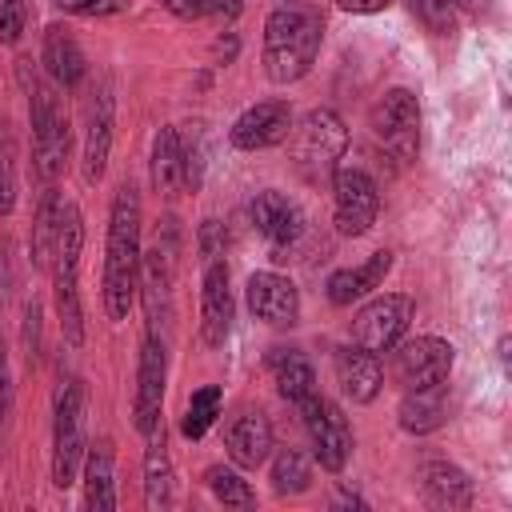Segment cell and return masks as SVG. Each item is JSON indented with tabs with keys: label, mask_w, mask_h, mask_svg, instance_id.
Here are the masks:
<instances>
[{
	"label": "cell",
	"mask_w": 512,
	"mask_h": 512,
	"mask_svg": "<svg viewBox=\"0 0 512 512\" xmlns=\"http://www.w3.org/2000/svg\"><path fill=\"white\" fill-rule=\"evenodd\" d=\"M140 288V192L136 184H120L108 212V244H104V312L108 320H124L136 304Z\"/></svg>",
	"instance_id": "obj_1"
},
{
	"label": "cell",
	"mask_w": 512,
	"mask_h": 512,
	"mask_svg": "<svg viewBox=\"0 0 512 512\" xmlns=\"http://www.w3.org/2000/svg\"><path fill=\"white\" fill-rule=\"evenodd\" d=\"M324 44V20L312 4L288 0L264 20V72L272 84H296L312 72Z\"/></svg>",
	"instance_id": "obj_2"
},
{
	"label": "cell",
	"mask_w": 512,
	"mask_h": 512,
	"mask_svg": "<svg viewBox=\"0 0 512 512\" xmlns=\"http://www.w3.org/2000/svg\"><path fill=\"white\" fill-rule=\"evenodd\" d=\"M80 248H84V220L80 208L72 200H64V216H60V240L52 252V292H56V316H60V332L72 348L84 344V308H80Z\"/></svg>",
	"instance_id": "obj_3"
},
{
	"label": "cell",
	"mask_w": 512,
	"mask_h": 512,
	"mask_svg": "<svg viewBox=\"0 0 512 512\" xmlns=\"http://www.w3.org/2000/svg\"><path fill=\"white\" fill-rule=\"evenodd\" d=\"M20 80L28 88V116H32V148H36V172L40 180H56L64 172L68 160V116L60 108V100L52 96V88L44 80H36V72L28 76V64H20Z\"/></svg>",
	"instance_id": "obj_4"
},
{
	"label": "cell",
	"mask_w": 512,
	"mask_h": 512,
	"mask_svg": "<svg viewBox=\"0 0 512 512\" xmlns=\"http://www.w3.org/2000/svg\"><path fill=\"white\" fill-rule=\"evenodd\" d=\"M288 148H292L296 172L304 180H320V176L336 172V160L348 148V128L332 108H312L292 124Z\"/></svg>",
	"instance_id": "obj_5"
},
{
	"label": "cell",
	"mask_w": 512,
	"mask_h": 512,
	"mask_svg": "<svg viewBox=\"0 0 512 512\" xmlns=\"http://www.w3.org/2000/svg\"><path fill=\"white\" fill-rule=\"evenodd\" d=\"M80 464H84V384L72 380L56 396V420H52V484L56 488L76 484Z\"/></svg>",
	"instance_id": "obj_6"
},
{
	"label": "cell",
	"mask_w": 512,
	"mask_h": 512,
	"mask_svg": "<svg viewBox=\"0 0 512 512\" xmlns=\"http://www.w3.org/2000/svg\"><path fill=\"white\" fill-rule=\"evenodd\" d=\"M388 352H392L388 372H392V380H396L404 392L448 380L452 360H456L452 344H448V340H440V336H412V340H396Z\"/></svg>",
	"instance_id": "obj_7"
},
{
	"label": "cell",
	"mask_w": 512,
	"mask_h": 512,
	"mask_svg": "<svg viewBox=\"0 0 512 512\" xmlns=\"http://www.w3.org/2000/svg\"><path fill=\"white\" fill-rule=\"evenodd\" d=\"M380 188L364 168H336L332 172V224L340 236H364L376 224Z\"/></svg>",
	"instance_id": "obj_8"
},
{
	"label": "cell",
	"mask_w": 512,
	"mask_h": 512,
	"mask_svg": "<svg viewBox=\"0 0 512 512\" xmlns=\"http://www.w3.org/2000/svg\"><path fill=\"white\" fill-rule=\"evenodd\" d=\"M412 316H416L412 296H404V292L372 296V300L356 312V320H352V340H356L360 348H368V352L380 356V352H388L396 340H404Z\"/></svg>",
	"instance_id": "obj_9"
},
{
	"label": "cell",
	"mask_w": 512,
	"mask_h": 512,
	"mask_svg": "<svg viewBox=\"0 0 512 512\" xmlns=\"http://www.w3.org/2000/svg\"><path fill=\"white\" fill-rule=\"evenodd\" d=\"M300 416H304V432L312 440V456L320 460L324 472H340L352 456V428H348V416L324 400V396H308L300 400Z\"/></svg>",
	"instance_id": "obj_10"
},
{
	"label": "cell",
	"mask_w": 512,
	"mask_h": 512,
	"mask_svg": "<svg viewBox=\"0 0 512 512\" xmlns=\"http://www.w3.org/2000/svg\"><path fill=\"white\" fill-rule=\"evenodd\" d=\"M372 128L396 160H416V152H420V100L408 88H388L372 108Z\"/></svg>",
	"instance_id": "obj_11"
},
{
	"label": "cell",
	"mask_w": 512,
	"mask_h": 512,
	"mask_svg": "<svg viewBox=\"0 0 512 512\" xmlns=\"http://www.w3.org/2000/svg\"><path fill=\"white\" fill-rule=\"evenodd\" d=\"M288 132H292V112H288V104H284V100H260V104L244 108V112L232 120L228 140H232V148H240V152H264V148L284 144Z\"/></svg>",
	"instance_id": "obj_12"
},
{
	"label": "cell",
	"mask_w": 512,
	"mask_h": 512,
	"mask_svg": "<svg viewBox=\"0 0 512 512\" xmlns=\"http://www.w3.org/2000/svg\"><path fill=\"white\" fill-rule=\"evenodd\" d=\"M164 224L168 228L156 232L152 248L140 252V288H144V304H148L152 320L168 316L172 280H176V228H172V220H164Z\"/></svg>",
	"instance_id": "obj_13"
},
{
	"label": "cell",
	"mask_w": 512,
	"mask_h": 512,
	"mask_svg": "<svg viewBox=\"0 0 512 512\" xmlns=\"http://www.w3.org/2000/svg\"><path fill=\"white\" fill-rule=\"evenodd\" d=\"M164 380H168V352L164 340L156 332H148L144 348H140V368H136V428L148 436L160 424V408H164Z\"/></svg>",
	"instance_id": "obj_14"
},
{
	"label": "cell",
	"mask_w": 512,
	"mask_h": 512,
	"mask_svg": "<svg viewBox=\"0 0 512 512\" xmlns=\"http://www.w3.org/2000/svg\"><path fill=\"white\" fill-rule=\"evenodd\" d=\"M244 296H248L252 316L272 328H292L300 320V292L280 272H252L244 284Z\"/></svg>",
	"instance_id": "obj_15"
},
{
	"label": "cell",
	"mask_w": 512,
	"mask_h": 512,
	"mask_svg": "<svg viewBox=\"0 0 512 512\" xmlns=\"http://www.w3.org/2000/svg\"><path fill=\"white\" fill-rule=\"evenodd\" d=\"M232 328V288H228V264L208 260L200 280V336L208 348H220Z\"/></svg>",
	"instance_id": "obj_16"
},
{
	"label": "cell",
	"mask_w": 512,
	"mask_h": 512,
	"mask_svg": "<svg viewBox=\"0 0 512 512\" xmlns=\"http://www.w3.org/2000/svg\"><path fill=\"white\" fill-rule=\"evenodd\" d=\"M332 372H336V384L340 392L352 400V404H372L384 388V368H380V356L360 348V344H348V348H336L332 356Z\"/></svg>",
	"instance_id": "obj_17"
},
{
	"label": "cell",
	"mask_w": 512,
	"mask_h": 512,
	"mask_svg": "<svg viewBox=\"0 0 512 512\" xmlns=\"http://www.w3.org/2000/svg\"><path fill=\"white\" fill-rule=\"evenodd\" d=\"M248 216H252V224H256V232L272 244V248H292L296 240H300V232H304V216H300V208L284 196V192H256V200L248 204Z\"/></svg>",
	"instance_id": "obj_18"
},
{
	"label": "cell",
	"mask_w": 512,
	"mask_h": 512,
	"mask_svg": "<svg viewBox=\"0 0 512 512\" xmlns=\"http://www.w3.org/2000/svg\"><path fill=\"white\" fill-rule=\"evenodd\" d=\"M224 448H228V460L236 468H260L272 456V424H268V416L260 408H244L228 424Z\"/></svg>",
	"instance_id": "obj_19"
},
{
	"label": "cell",
	"mask_w": 512,
	"mask_h": 512,
	"mask_svg": "<svg viewBox=\"0 0 512 512\" xmlns=\"http://www.w3.org/2000/svg\"><path fill=\"white\" fill-rule=\"evenodd\" d=\"M388 272H392V252H388V248L372 252L368 260H360V264H352V268H336V272L328 276V284H324V288H328V300H332L336 308H348V304L372 296V292L384 284Z\"/></svg>",
	"instance_id": "obj_20"
},
{
	"label": "cell",
	"mask_w": 512,
	"mask_h": 512,
	"mask_svg": "<svg viewBox=\"0 0 512 512\" xmlns=\"http://www.w3.org/2000/svg\"><path fill=\"white\" fill-rule=\"evenodd\" d=\"M420 492L432 508H468L472 504V480L464 468L448 460H428L420 468Z\"/></svg>",
	"instance_id": "obj_21"
},
{
	"label": "cell",
	"mask_w": 512,
	"mask_h": 512,
	"mask_svg": "<svg viewBox=\"0 0 512 512\" xmlns=\"http://www.w3.org/2000/svg\"><path fill=\"white\" fill-rule=\"evenodd\" d=\"M448 420V384H428V388H412L400 400V428L404 432H432Z\"/></svg>",
	"instance_id": "obj_22"
},
{
	"label": "cell",
	"mask_w": 512,
	"mask_h": 512,
	"mask_svg": "<svg viewBox=\"0 0 512 512\" xmlns=\"http://www.w3.org/2000/svg\"><path fill=\"white\" fill-rule=\"evenodd\" d=\"M268 368H272L276 392L288 404H300V400H308L316 392V372H312V364H308L304 352H296V348H272Z\"/></svg>",
	"instance_id": "obj_23"
},
{
	"label": "cell",
	"mask_w": 512,
	"mask_h": 512,
	"mask_svg": "<svg viewBox=\"0 0 512 512\" xmlns=\"http://www.w3.org/2000/svg\"><path fill=\"white\" fill-rule=\"evenodd\" d=\"M168 504H172V460L160 420L148 432V452H144V508H168Z\"/></svg>",
	"instance_id": "obj_24"
},
{
	"label": "cell",
	"mask_w": 512,
	"mask_h": 512,
	"mask_svg": "<svg viewBox=\"0 0 512 512\" xmlns=\"http://www.w3.org/2000/svg\"><path fill=\"white\" fill-rule=\"evenodd\" d=\"M84 504L92 512H112L116 508V480H112V444L96 440L84 452Z\"/></svg>",
	"instance_id": "obj_25"
},
{
	"label": "cell",
	"mask_w": 512,
	"mask_h": 512,
	"mask_svg": "<svg viewBox=\"0 0 512 512\" xmlns=\"http://www.w3.org/2000/svg\"><path fill=\"white\" fill-rule=\"evenodd\" d=\"M40 60H44V72H48L60 88H72V84H80V76H84V52H80V44L68 36V28H60V24H52V28L44 32V52H40Z\"/></svg>",
	"instance_id": "obj_26"
},
{
	"label": "cell",
	"mask_w": 512,
	"mask_h": 512,
	"mask_svg": "<svg viewBox=\"0 0 512 512\" xmlns=\"http://www.w3.org/2000/svg\"><path fill=\"white\" fill-rule=\"evenodd\" d=\"M108 152H112V96L100 92L88 116V136H84V180L88 184H100L108 168Z\"/></svg>",
	"instance_id": "obj_27"
},
{
	"label": "cell",
	"mask_w": 512,
	"mask_h": 512,
	"mask_svg": "<svg viewBox=\"0 0 512 512\" xmlns=\"http://www.w3.org/2000/svg\"><path fill=\"white\" fill-rule=\"evenodd\" d=\"M60 216H64V200H60V192L48 188L36 204V224H32V264L36 268L52 264V252L60 240Z\"/></svg>",
	"instance_id": "obj_28"
},
{
	"label": "cell",
	"mask_w": 512,
	"mask_h": 512,
	"mask_svg": "<svg viewBox=\"0 0 512 512\" xmlns=\"http://www.w3.org/2000/svg\"><path fill=\"white\" fill-rule=\"evenodd\" d=\"M152 184L160 192H176L184 184V160H180V132L160 128L152 140Z\"/></svg>",
	"instance_id": "obj_29"
},
{
	"label": "cell",
	"mask_w": 512,
	"mask_h": 512,
	"mask_svg": "<svg viewBox=\"0 0 512 512\" xmlns=\"http://www.w3.org/2000/svg\"><path fill=\"white\" fill-rule=\"evenodd\" d=\"M272 488L280 496H300L312 488V464L304 460V452L296 448H280L272 456Z\"/></svg>",
	"instance_id": "obj_30"
},
{
	"label": "cell",
	"mask_w": 512,
	"mask_h": 512,
	"mask_svg": "<svg viewBox=\"0 0 512 512\" xmlns=\"http://www.w3.org/2000/svg\"><path fill=\"white\" fill-rule=\"evenodd\" d=\"M216 416H220V388L216 384H204V388L192 392V400L184 408V420H180V432L188 440H200L216 424Z\"/></svg>",
	"instance_id": "obj_31"
},
{
	"label": "cell",
	"mask_w": 512,
	"mask_h": 512,
	"mask_svg": "<svg viewBox=\"0 0 512 512\" xmlns=\"http://www.w3.org/2000/svg\"><path fill=\"white\" fill-rule=\"evenodd\" d=\"M204 480H208V492H212L220 504H228V508H252V504H256L252 484H248V480H244L236 468L212 464V468L204 472Z\"/></svg>",
	"instance_id": "obj_32"
},
{
	"label": "cell",
	"mask_w": 512,
	"mask_h": 512,
	"mask_svg": "<svg viewBox=\"0 0 512 512\" xmlns=\"http://www.w3.org/2000/svg\"><path fill=\"white\" fill-rule=\"evenodd\" d=\"M16 208V148L8 128L0 124V216H8Z\"/></svg>",
	"instance_id": "obj_33"
},
{
	"label": "cell",
	"mask_w": 512,
	"mask_h": 512,
	"mask_svg": "<svg viewBox=\"0 0 512 512\" xmlns=\"http://www.w3.org/2000/svg\"><path fill=\"white\" fill-rule=\"evenodd\" d=\"M180 160H184V184L196 192L204 180V136L200 132H192V144L180 140Z\"/></svg>",
	"instance_id": "obj_34"
},
{
	"label": "cell",
	"mask_w": 512,
	"mask_h": 512,
	"mask_svg": "<svg viewBox=\"0 0 512 512\" xmlns=\"http://www.w3.org/2000/svg\"><path fill=\"white\" fill-rule=\"evenodd\" d=\"M24 32V0H0V44H16Z\"/></svg>",
	"instance_id": "obj_35"
},
{
	"label": "cell",
	"mask_w": 512,
	"mask_h": 512,
	"mask_svg": "<svg viewBox=\"0 0 512 512\" xmlns=\"http://www.w3.org/2000/svg\"><path fill=\"white\" fill-rule=\"evenodd\" d=\"M72 16H112L124 8V0H56Z\"/></svg>",
	"instance_id": "obj_36"
},
{
	"label": "cell",
	"mask_w": 512,
	"mask_h": 512,
	"mask_svg": "<svg viewBox=\"0 0 512 512\" xmlns=\"http://www.w3.org/2000/svg\"><path fill=\"white\" fill-rule=\"evenodd\" d=\"M220 252H224V228L216 220H204L200 224V256H204V264L220 260Z\"/></svg>",
	"instance_id": "obj_37"
},
{
	"label": "cell",
	"mask_w": 512,
	"mask_h": 512,
	"mask_svg": "<svg viewBox=\"0 0 512 512\" xmlns=\"http://www.w3.org/2000/svg\"><path fill=\"white\" fill-rule=\"evenodd\" d=\"M8 404H12V376H8V352L0 344V428L8 420Z\"/></svg>",
	"instance_id": "obj_38"
},
{
	"label": "cell",
	"mask_w": 512,
	"mask_h": 512,
	"mask_svg": "<svg viewBox=\"0 0 512 512\" xmlns=\"http://www.w3.org/2000/svg\"><path fill=\"white\" fill-rule=\"evenodd\" d=\"M216 12H236V0H188V16H216Z\"/></svg>",
	"instance_id": "obj_39"
},
{
	"label": "cell",
	"mask_w": 512,
	"mask_h": 512,
	"mask_svg": "<svg viewBox=\"0 0 512 512\" xmlns=\"http://www.w3.org/2000/svg\"><path fill=\"white\" fill-rule=\"evenodd\" d=\"M344 12H356V16H372V12H384L392 0H336Z\"/></svg>",
	"instance_id": "obj_40"
},
{
	"label": "cell",
	"mask_w": 512,
	"mask_h": 512,
	"mask_svg": "<svg viewBox=\"0 0 512 512\" xmlns=\"http://www.w3.org/2000/svg\"><path fill=\"white\" fill-rule=\"evenodd\" d=\"M164 8L176 12V16H188V0H164Z\"/></svg>",
	"instance_id": "obj_41"
},
{
	"label": "cell",
	"mask_w": 512,
	"mask_h": 512,
	"mask_svg": "<svg viewBox=\"0 0 512 512\" xmlns=\"http://www.w3.org/2000/svg\"><path fill=\"white\" fill-rule=\"evenodd\" d=\"M408 4H412V8H416V4H420V0H408Z\"/></svg>",
	"instance_id": "obj_42"
}]
</instances>
